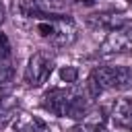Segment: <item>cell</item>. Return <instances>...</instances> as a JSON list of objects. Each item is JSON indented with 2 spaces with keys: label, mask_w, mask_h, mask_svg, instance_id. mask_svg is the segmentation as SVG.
<instances>
[{
  "label": "cell",
  "mask_w": 132,
  "mask_h": 132,
  "mask_svg": "<svg viewBox=\"0 0 132 132\" xmlns=\"http://www.w3.org/2000/svg\"><path fill=\"white\" fill-rule=\"evenodd\" d=\"M35 29L37 33L54 47H66L72 45L76 41L78 29L76 23L68 16V14H60V16H50V19H39L35 21Z\"/></svg>",
  "instance_id": "obj_1"
},
{
  "label": "cell",
  "mask_w": 132,
  "mask_h": 132,
  "mask_svg": "<svg viewBox=\"0 0 132 132\" xmlns=\"http://www.w3.org/2000/svg\"><path fill=\"white\" fill-rule=\"evenodd\" d=\"M91 76L97 80V85L101 87V91H120L130 87L132 82V70L128 66H97L93 68Z\"/></svg>",
  "instance_id": "obj_2"
},
{
  "label": "cell",
  "mask_w": 132,
  "mask_h": 132,
  "mask_svg": "<svg viewBox=\"0 0 132 132\" xmlns=\"http://www.w3.org/2000/svg\"><path fill=\"white\" fill-rule=\"evenodd\" d=\"M54 72V58L47 52H35L25 66V82L29 87H41Z\"/></svg>",
  "instance_id": "obj_3"
},
{
  "label": "cell",
  "mask_w": 132,
  "mask_h": 132,
  "mask_svg": "<svg viewBox=\"0 0 132 132\" xmlns=\"http://www.w3.org/2000/svg\"><path fill=\"white\" fill-rule=\"evenodd\" d=\"M74 97H76L74 89H50L41 97V105L58 118H68V109Z\"/></svg>",
  "instance_id": "obj_4"
},
{
  "label": "cell",
  "mask_w": 132,
  "mask_h": 132,
  "mask_svg": "<svg viewBox=\"0 0 132 132\" xmlns=\"http://www.w3.org/2000/svg\"><path fill=\"white\" fill-rule=\"evenodd\" d=\"M132 50V27H124V29H116L109 31L105 35V39L99 45V54L101 56H113V54H122Z\"/></svg>",
  "instance_id": "obj_5"
},
{
  "label": "cell",
  "mask_w": 132,
  "mask_h": 132,
  "mask_svg": "<svg viewBox=\"0 0 132 132\" xmlns=\"http://www.w3.org/2000/svg\"><path fill=\"white\" fill-rule=\"evenodd\" d=\"M87 25L95 31H116V29H124L130 25V19L124 12H99V14H91L87 19Z\"/></svg>",
  "instance_id": "obj_6"
},
{
  "label": "cell",
  "mask_w": 132,
  "mask_h": 132,
  "mask_svg": "<svg viewBox=\"0 0 132 132\" xmlns=\"http://www.w3.org/2000/svg\"><path fill=\"white\" fill-rule=\"evenodd\" d=\"M109 118L116 126L120 128H128L130 120H132V99L130 97H118L113 103H111V111H109Z\"/></svg>",
  "instance_id": "obj_7"
},
{
  "label": "cell",
  "mask_w": 132,
  "mask_h": 132,
  "mask_svg": "<svg viewBox=\"0 0 132 132\" xmlns=\"http://www.w3.org/2000/svg\"><path fill=\"white\" fill-rule=\"evenodd\" d=\"M60 80L66 85H74L78 80V70L76 66H62L60 68Z\"/></svg>",
  "instance_id": "obj_8"
},
{
  "label": "cell",
  "mask_w": 132,
  "mask_h": 132,
  "mask_svg": "<svg viewBox=\"0 0 132 132\" xmlns=\"http://www.w3.org/2000/svg\"><path fill=\"white\" fill-rule=\"evenodd\" d=\"M19 132H47V128L39 120H27L19 126Z\"/></svg>",
  "instance_id": "obj_9"
},
{
  "label": "cell",
  "mask_w": 132,
  "mask_h": 132,
  "mask_svg": "<svg viewBox=\"0 0 132 132\" xmlns=\"http://www.w3.org/2000/svg\"><path fill=\"white\" fill-rule=\"evenodd\" d=\"M10 41H8V35L4 33V31H0V62H4V60H8L10 58Z\"/></svg>",
  "instance_id": "obj_10"
},
{
  "label": "cell",
  "mask_w": 132,
  "mask_h": 132,
  "mask_svg": "<svg viewBox=\"0 0 132 132\" xmlns=\"http://www.w3.org/2000/svg\"><path fill=\"white\" fill-rule=\"evenodd\" d=\"M10 76H12V68H10L8 64L0 62V82H2V85H4V82H8V80H10Z\"/></svg>",
  "instance_id": "obj_11"
},
{
  "label": "cell",
  "mask_w": 132,
  "mask_h": 132,
  "mask_svg": "<svg viewBox=\"0 0 132 132\" xmlns=\"http://www.w3.org/2000/svg\"><path fill=\"white\" fill-rule=\"evenodd\" d=\"M4 16H6V8H4V4L0 2V25L4 23Z\"/></svg>",
  "instance_id": "obj_12"
},
{
  "label": "cell",
  "mask_w": 132,
  "mask_h": 132,
  "mask_svg": "<svg viewBox=\"0 0 132 132\" xmlns=\"http://www.w3.org/2000/svg\"><path fill=\"white\" fill-rule=\"evenodd\" d=\"M93 132H107V128H105V126H97Z\"/></svg>",
  "instance_id": "obj_13"
},
{
  "label": "cell",
  "mask_w": 132,
  "mask_h": 132,
  "mask_svg": "<svg viewBox=\"0 0 132 132\" xmlns=\"http://www.w3.org/2000/svg\"><path fill=\"white\" fill-rule=\"evenodd\" d=\"M2 91H4V85L0 82V97H2Z\"/></svg>",
  "instance_id": "obj_14"
},
{
  "label": "cell",
  "mask_w": 132,
  "mask_h": 132,
  "mask_svg": "<svg viewBox=\"0 0 132 132\" xmlns=\"http://www.w3.org/2000/svg\"><path fill=\"white\" fill-rule=\"evenodd\" d=\"M128 130H132V120H130V124H128Z\"/></svg>",
  "instance_id": "obj_15"
},
{
  "label": "cell",
  "mask_w": 132,
  "mask_h": 132,
  "mask_svg": "<svg viewBox=\"0 0 132 132\" xmlns=\"http://www.w3.org/2000/svg\"><path fill=\"white\" fill-rule=\"evenodd\" d=\"M130 2H132V0H130Z\"/></svg>",
  "instance_id": "obj_16"
}]
</instances>
